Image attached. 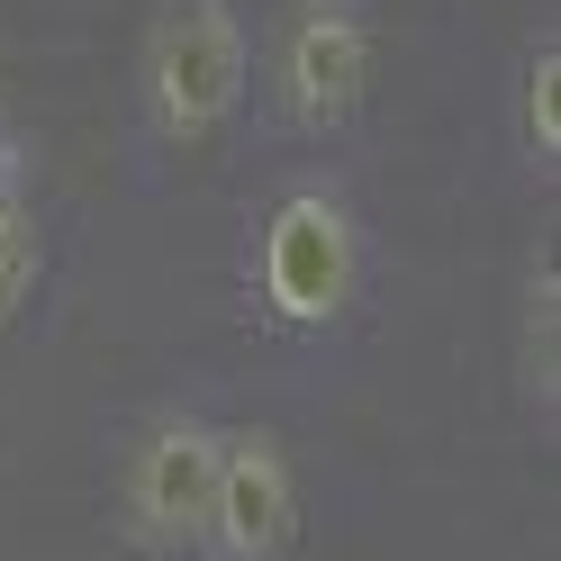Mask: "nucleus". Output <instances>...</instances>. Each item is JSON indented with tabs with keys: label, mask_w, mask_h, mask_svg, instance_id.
<instances>
[{
	"label": "nucleus",
	"mask_w": 561,
	"mask_h": 561,
	"mask_svg": "<svg viewBox=\"0 0 561 561\" xmlns=\"http://www.w3.org/2000/svg\"><path fill=\"white\" fill-rule=\"evenodd\" d=\"M254 100L244 0H146L136 27V136L154 154H199Z\"/></svg>",
	"instance_id": "obj_2"
},
{
	"label": "nucleus",
	"mask_w": 561,
	"mask_h": 561,
	"mask_svg": "<svg viewBox=\"0 0 561 561\" xmlns=\"http://www.w3.org/2000/svg\"><path fill=\"white\" fill-rule=\"evenodd\" d=\"M218 416L208 408H154L118 453V535L146 561H191L208 480H218Z\"/></svg>",
	"instance_id": "obj_4"
},
{
	"label": "nucleus",
	"mask_w": 561,
	"mask_h": 561,
	"mask_svg": "<svg viewBox=\"0 0 561 561\" xmlns=\"http://www.w3.org/2000/svg\"><path fill=\"white\" fill-rule=\"evenodd\" d=\"M507 154L525 182H561V27H535L507 73Z\"/></svg>",
	"instance_id": "obj_7"
},
{
	"label": "nucleus",
	"mask_w": 561,
	"mask_h": 561,
	"mask_svg": "<svg viewBox=\"0 0 561 561\" xmlns=\"http://www.w3.org/2000/svg\"><path fill=\"white\" fill-rule=\"evenodd\" d=\"M371 73H380V19L371 0H280L272 37L254 55V82L272 100V127L335 146L354 136V118L371 110Z\"/></svg>",
	"instance_id": "obj_3"
},
{
	"label": "nucleus",
	"mask_w": 561,
	"mask_h": 561,
	"mask_svg": "<svg viewBox=\"0 0 561 561\" xmlns=\"http://www.w3.org/2000/svg\"><path fill=\"white\" fill-rule=\"evenodd\" d=\"M290 543H299V462H290V444L272 426H227L191 561H290Z\"/></svg>",
	"instance_id": "obj_5"
},
{
	"label": "nucleus",
	"mask_w": 561,
	"mask_h": 561,
	"mask_svg": "<svg viewBox=\"0 0 561 561\" xmlns=\"http://www.w3.org/2000/svg\"><path fill=\"white\" fill-rule=\"evenodd\" d=\"M371 227L344 172H290L236 244V290L272 344H327L363 308Z\"/></svg>",
	"instance_id": "obj_1"
},
{
	"label": "nucleus",
	"mask_w": 561,
	"mask_h": 561,
	"mask_svg": "<svg viewBox=\"0 0 561 561\" xmlns=\"http://www.w3.org/2000/svg\"><path fill=\"white\" fill-rule=\"evenodd\" d=\"M516 399L543 435L561 426V263L552 254L525 263V290H516Z\"/></svg>",
	"instance_id": "obj_8"
},
{
	"label": "nucleus",
	"mask_w": 561,
	"mask_h": 561,
	"mask_svg": "<svg viewBox=\"0 0 561 561\" xmlns=\"http://www.w3.org/2000/svg\"><path fill=\"white\" fill-rule=\"evenodd\" d=\"M46 280V182H37V136L0 100V327H19V308Z\"/></svg>",
	"instance_id": "obj_6"
}]
</instances>
